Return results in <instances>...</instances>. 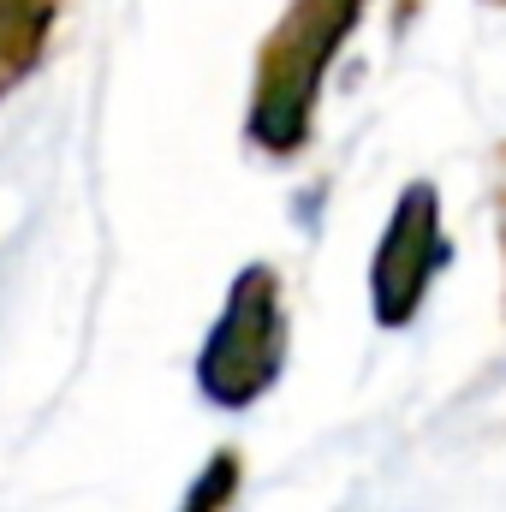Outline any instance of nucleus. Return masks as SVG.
Wrapping results in <instances>:
<instances>
[{
  "instance_id": "obj_7",
  "label": "nucleus",
  "mask_w": 506,
  "mask_h": 512,
  "mask_svg": "<svg viewBox=\"0 0 506 512\" xmlns=\"http://www.w3.org/2000/svg\"><path fill=\"white\" fill-rule=\"evenodd\" d=\"M411 12H417V0H399V24H411Z\"/></svg>"
},
{
  "instance_id": "obj_4",
  "label": "nucleus",
  "mask_w": 506,
  "mask_h": 512,
  "mask_svg": "<svg viewBox=\"0 0 506 512\" xmlns=\"http://www.w3.org/2000/svg\"><path fill=\"white\" fill-rule=\"evenodd\" d=\"M66 6L72 0H0V102L42 72L66 24Z\"/></svg>"
},
{
  "instance_id": "obj_1",
  "label": "nucleus",
  "mask_w": 506,
  "mask_h": 512,
  "mask_svg": "<svg viewBox=\"0 0 506 512\" xmlns=\"http://www.w3.org/2000/svg\"><path fill=\"white\" fill-rule=\"evenodd\" d=\"M376 0H286L256 42L245 143L268 161H298L316 137L322 90Z\"/></svg>"
},
{
  "instance_id": "obj_6",
  "label": "nucleus",
  "mask_w": 506,
  "mask_h": 512,
  "mask_svg": "<svg viewBox=\"0 0 506 512\" xmlns=\"http://www.w3.org/2000/svg\"><path fill=\"white\" fill-rule=\"evenodd\" d=\"M495 233H501V268H506V143L495 149ZM501 310H506V286H501Z\"/></svg>"
},
{
  "instance_id": "obj_5",
  "label": "nucleus",
  "mask_w": 506,
  "mask_h": 512,
  "mask_svg": "<svg viewBox=\"0 0 506 512\" xmlns=\"http://www.w3.org/2000/svg\"><path fill=\"white\" fill-rule=\"evenodd\" d=\"M239 489H245V453H239V447H215L173 512H233Z\"/></svg>"
},
{
  "instance_id": "obj_8",
  "label": "nucleus",
  "mask_w": 506,
  "mask_h": 512,
  "mask_svg": "<svg viewBox=\"0 0 506 512\" xmlns=\"http://www.w3.org/2000/svg\"><path fill=\"white\" fill-rule=\"evenodd\" d=\"M483 6H495V12H506V0H483Z\"/></svg>"
},
{
  "instance_id": "obj_3",
  "label": "nucleus",
  "mask_w": 506,
  "mask_h": 512,
  "mask_svg": "<svg viewBox=\"0 0 506 512\" xmlns=\"http://www.w3.org/2000/svg\"><path fill=\"white\" fill-rule=\"evenodd\" d=\"M447 262H453V239H447V215H441V185L405 179V191L387 209L376 251H370V316H376V328H387V334L411 328Z\"/></svg>"
},
{
  "instance_id": "obj_2",
  "label": "nucleus",
  "mask_w": 506,
  "mask_h": 512,
  "mask_svg": "<svg viewBox=\"0 0 506 512\" xmlns=\"http://www.w3.org/2000/svg\"><path fill=\"white\" fill-rule=\"evenodd\" d=\"M292 358V316H286V286L274 262H245L197 346V393L215 411H251L268 399Z\"/></svg>"
}]
</instances>
